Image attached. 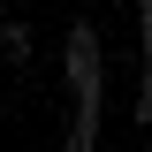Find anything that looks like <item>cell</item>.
Listing matches in <instances>:
<instances>
[{"instance_id": "1", "label": "cell", "mask_w": 152, "mask_h": 152, "mask_svg": "<svg viewBox=\"0 0 152 152\" xmlns=\"http://www.w3.org/2000/svg\"><path fill=\"white\" fill-rule=\"evenodd\" d=\"M61 69H69V91L76 99H99V31H91V23H69Z\"/></svg>"}, {"instance_id": "2", "label": "cell", "mask_w": 152, "mask_h": 152, "mask_svg": "<svg viewBox=\"0 0 152 152\" xmlns=\"http://www.w3.org/2000/svg\"><path fill=\"white\" fill-rule=\"evenodd\" d=\"M31 53H38V31L8 15V23H0V61H8V69H31Z\"/></svg>"}]
</instances>
